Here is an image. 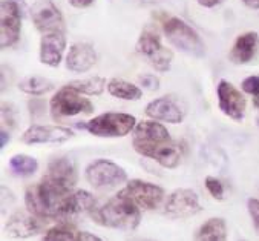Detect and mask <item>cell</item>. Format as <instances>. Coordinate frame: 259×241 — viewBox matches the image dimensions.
I'll return each instance as SVG.
<instances>
[{"label": "cell", "instance_id": "cell-19", "mask_svg": "<svg viewBox=\"0 0 259 241\" xmlns=\"http://www.w3.org/2000/svg\"><path fill=\"white\" fill-rule=\"evenodd\" d=\"M146 115L155 122H167V123H181L183 111L172 97H160L152 100L146 106Z\"/></svg>", "mask_w": 259, "mask_h": 241}, {"label": "cell", "instance_id": "cell-3", "mask_svg": "<svg viewBox=\"0 0 259 241\" xmlns=\"http://www.w3.org/2000/svg\"><path fill=\"white\" fill-rule=\"evenodd\" d=\"M91 218L97 224L105 227L134 230L140 224L141 214L138 206H135L127 198L117 195L101 208H95L91 214Z\"/></svg>", "mask_w": 259, "mask_h": 241}, {"label": "cell", "instance_id": "cell-26", "mask_svg": "<svg viewBox=\"0 0 259 241\" xmlns=\"http://www.w3.org/2000/svg\"><path fill=\"white\" fill-rule=\"evenodd\" d=\"M71 88L86 95H100L106 88V80L103 77H91L86 80H72L68 83Z\"/></svg>", "mask_w": 259, "mask_h": 241}, {"label": "cell", "instance_id": "cell-23", "mask_svg": "<svg viewBox=\"0 0 259 241\" xmlns=\"http://www.w3.org/2000/svg\"><path fill=\"white\" fill-rule=\"evenodd\" d=\"M108 91L111 95L121 100H140L143 95L141 89L137 85L121 78H112L108 83Z\"/></svg>", "mask_w": 259, "mask_h": 241}, {"label": "cell", "instance_id": "cell-14", "mask_svg": "<svg viewBox=\"0 0 259 241\" xmlns=\"http://www.w3.org/2000/svg\"><path fill=\"white\" fill-rule=\"evenodd\" d=\"M164 212L172 218H187L198 212H201V205L198 195L192 189H177L174 190L167 203L164 206Z\"/></svg>", "mask_w": 259, "mask_h": 241}, {"label": "cell", "instance_id": "cell-24", "mask_svg": "<svg viewBox=\"0 0 259 241\" xmlns=\"http://www.w3.org/2000/svg\"><path fill=\"white\" fill-rule=\"evenodd\" d=\"M41 241H83L81 232H78L69 223H60L54 227H51Z\"/></svg>", "mask_w": 259, "mask_h": 241}, {"label": "cell", "instance_id": "cell-35", "mask_svg": "<svg viewBox=\"0 0 259 241\" xmlns=\"http://www.w3.org/2000/svg\"><path fill=\"white\" fill-rule=\"evenodd\" d=\"M81 238H83V241H103L101 238H98L89 232H81Z\"/></svg>", "mask_w": 259, "mask_h": 241}, {"label": "cell", "instance_id": "cell-12", "mask_svg": "<svg viewBox=\"0 0 259 241\" xmlns=\"http://www.w3.org/2000/svg\"><path fill=\"white\" fill-rule=\"evenodd\" d=\"M217 94L221 112L235 122H242L247 109V102L244 95L227 80H221L218 83Z\"/></svg>", "mask_w": 259, "mask_h": 241}, {"label": "cell", "instance_id": "cell-18", "mask_svg": "<svg viewBox=\"0 0 259 241\" xmlns=\"http://www.w3.org/2000/svg\"><path fill=\"white\" fill-rule=\"evenodd\" d=\"M66 48V37L62 32L45 34L40 42V62L51 68L60 65Z\"/></svg>", "mask_w": 259, "mask_h": 241}, {"label": "cell", "instance_id": "cell-1", "mask_svg": "<svg viewBox=\"0 0 259 241\" xmlns=\"http://www.w3.org/2000/svg\"><path fill=\"white\" fill-rule=\"evenodd\" d=\"M132 144L140 155L155 160L163 168L174 169L183 158L181 146L170 138L167 128L155 120L135 125Z\"/></svg>", "mask_w": 259, "mask_h": 241}, {"label": "cell", "instance_id": "cell-31", "mask_svg": "<svg viewBox=\"0 0 259 241\" xmlns=\"http://www.w3.org/2000/svg\"><path fill=\"white\" fill-rule=\"evenodd\" d=\"M140 83L143 85V88H146V89H149V91H157L158 88H160V80L155 77V75H152V74H149V75H141L140 77Z\"/></svg>", "mask_w": 259, "mask_h": 241}, {"label": "cell", "instance_id": "cell-5", "mask_svg": "<svg viewBox=\"0 0 259 241\" xmlns=\"http://www.w3.org/2000/svg\"><path fill=\"white\" fill-rule=\"evenodd\" d=\"M135 117L123 112H106L86 123H77V128L86 129L95 137H126L135 128Z\"/></svg>", "mask_w": 259, "mask_h": 241}, {"label": "cell", "instance_id": "cell-36", "mask_svg": "<svg viewBox=\"0 0 259 241\" xmlns=\"http://www.w3.org/2000/svg\"><path fill=\"white\" fill-rule=\"evenodd\" d=\"M0 137H2V141H0V148H5L7 143L10 141V135H8L7 131H2V132H0Z\"/></svg>", "mask_w": 259, "mask_h": 241}, {"label": "cell", "instance_id": "cell-37", "mask_svg": "<svg viewBox=\"0 0 259 241\" xmlns=\"http://www.w3.org/2000/svg\"><path fill=\"white\" fill-rule=\"evenodd\" d=\"M242 2H244L248 8L259 10V0H242Z\"/></svg>", "mask_w": 259, "mask_h": 241}, {"label": "cell", "instance_id": "cell-27", "mask_svg": "<svg viewBox=\"0 0 259 241\" xmlns=\"http://www.w3.org/2000/svg\"><path fill=\"white\" fill-rule=\"evenodd\" d=\"M10 169L17 174V175H22V177H26V175H32L37 172L38 169V163L35 158L29 157V155H14L11 157L10 160Z\"/></svg>", "mask_w": 259, "mask_h": 241}, {"label": "cell", "instance_id": "cell-30", "mask_svg": "<svg viewBox=\"0 0 259 241\" xmlns=\"http://www.w3.org/2000/svg\"><path fill=\"white\" fill-rule=\"evenodd\" d=\"M247 208H248V212H250V217H251V220H253L254 227L259 230V200L250 198Z\"/></svg>", "mask_w": 259, "mask_h": 241}, {"label": "cell", "instance_id": "cell-11", "mask_svg": "<svg viewBox=\"0 0 259 241\" xmlns=\"http://www.w3.org/2000/svg\"><path fill=\"white\" fill-rule=\"evenodd\" d=\"M31 19L43 35L53 32L65 34L63 16L53 0H35L31 8Z\"/></svg>", "mask_w": 259, "mask_h": 241}, {"label": "cell", "instance_id": "cell-38", "mask_svg": "<svg viewBox=\"0 0 259 241\" xmlns=\"http://www.w3.org/2000/svg\"><path fill=\"white\" fill-rule=\"evenodd\" d=\"M253 105L259 109V95H257V97H253Z\"/></svg>", "mask_w": 259, "mask_h": 241}, {"label": "cell", "instance_id": "cell-40", "mask_svg": "<svg viewBox=\"0 0 259 241\" xmlns=\"http://www.w3.org/2000/svg\"><path fill=\"white\" fill-rule=\"evenodd\" d=\"M257 123H259V120H257Z\"/></svg>", "mask_w": 259, "mask_h": 241}, {"label": "cell", "instance_id": "cell-33", "mask_svg": "<svg viewBox=\"0 0 259 241\" xmlns=\"http://www.w3.org/2000/svg\"><path fill=\"white\" fill-rule=\"evenodd\" d=\"M68 2L75 8H88L94 0H68Z\"/></svg>", "mask_w": 259, "mask_h": 241}, {"label": "cell", "instance_id": "cell-4", "mask_svg": "<svg viewBox=\"0 0 259 241\" xmlns=\"http://www.w3.org/2000/svg\"><path fill=\"white\" fill-rule=\"evenodd\" d=\"M163 29L169 42L180 51L201 57L205 53V46L198 32L178 17H166L163 20Z\"/></svg>", "mask_w": 259, "mask_h": 241}, {"label": "cell", "instance_id": "cell-8", "mask_svg": "<svg viewBox=\"0 0 259 241\" xmlns=\"http://www.w3.org/2000/svg\"><path fill=\"white\" fill-rule=\"evenodd\" d=\"M118 195L127 198L140 209L152 211V209H157L161 205L164 198V190L160 186L149 183V181L131 180L126 184V187L118 192Z\"/></svg>", "mask_w": 259, "mask_h": 241}, {"label": "cell", "instance_id": "cell-20", "mask_svg": "<svg viewBox=\"0 0 259 241\" xmlns=\"http://www.w3.org/2000/svg\"><path fill=\"white\" fill-rule=\"evenodd\" d=\"M97 62V54L92 45L78 42L69 48L66 56V68L72 72H86Z\"/></svg>", "mask_w": 259, "mask_h": 241}, {"label": "cell", "instance_id": "cell-6", "mask_svg": "<svg viewBox=\"0 0 259 241\" xmlns=\"http://www.w3.org/2000/svg\"><path fill=\"white\" fill-rule=\"evenodd\" d=\"M49 111L54 120L63 117H74L77 114H91L94 111L92 103L81 97V94L69 85L60 88L49 102Z\"/></svg>", "mask_w": 259, "mask_h": 241}, {"label": "cell", "instance_id": "cell-28", "mask_svg": "<svg viewBox=\"0 0 259 241\" xmlns=\"http://www.w3.org/2000/svg\"><path fill=\"white\" fill-rule=\"evenodd\" d=\"M205 187L210 192V195L215 200H224V187H223V183L220 180H217L215 177H207L205 178Z\"/></svg>", "mask_w": 259, "mask_h": 241}, {"label": "cell", "instance_id": "cell-34", "mask_svg": "<svg viewBox=\"0 0 259 241\" xmlns=\"http://www.w3.org/2000/svg\"><path fill=\"white\" fill-rule=\"evenodd\" d=\"M223 0H198V4L201 7H205V8H213L217 5H220Z\"/></svg>", "mask_w": 259, "mask_h": 241}, {"label": "cell", "instance_id": "cell-21", "mask_svg": "<svg viewBox=\"0 0 259 241\" xmlns=\"http://www.w3.org/2000/svg\"><path fill=\"white\" fill-rule=\"evenodd\" d=\"M259 48V37L256 32H245L239 35L229 54V59L235 65L248 63L254 56Z\"/></svg>", "mask_w": 259, "mask_h": 241}, {"label": "cell", "instance_id": "cell-25", "mask_svg": "<svg viewBox=\"0 0 259 241\" xmlns=\"http://www.w3.org/2000/svg\"><path fill=\"white\" fill-rule=\"evenodd\" d=\"M19 88H20V91H23L29 95L38 97V95H45L46 92L53 91L54 83L48 78H43V77H29V78L22 80Z\"/></svg>", "mask_w": 259, "mask_h": 241}, {"label": "cell", "instance_id": "cell-16", "mask_svg": "<svg viewBox=\"0 0 259 241\" xmlns=\"http://www.w3.org/2000/svg\"><path fill=\"white\" fill-rule=\"evenodd\" d=\"M45 227V220L35 217L29 211H17L13 214L5 226L7 233L13 238H29L40 233Z\"/></svg>", "mask_w": 259, "mask_h": 241}, {"label": "cell", "instance_id": "cell-7", "mask_svg": "<svg viewBox=\"0 0 259 241\" xmlns=\"http://www.w3.org/2000/svg\"><path fill=\"white\" fill-rule=\"evenodd\" d=\"M135 50L140 56H143L152 68L160 72H167L172 66L174 53L166 48L160 37L153 32L144 31L137 40Z\"/></svg>", "mask_w": 259, "mask_h": 241}, {"label": "cell", "instance_id": "cell-22", "mask_svg": "<svg viewBox=\"0 0 259 241\" xmlns=\"http://www.w3.org/2000/svg\"><path fill=\"white\" fill-rule=\"evenodd\" d=\"M195 241H227V226L223 218L207 220L195 233Z\"/></svg>", "mask_w": 259, "mask_h": 241}, {"label": "cell", "instance_id": "cell-17", "mask_svg": "<svg viewBox=\"0 0 259 241\" xmlns=\"http://www.w3.org/2000/svg\"><path fill=\"white\" fill-rule=\"evenodd\" d=\"M45 178L68 190H72L74 186L77 184V169H75L74 162L66 157L51 160L48 165Z\"/></svg>", "mask_w": 259, "mask_h": 241}, {"label": "cell", "instance_id": "cell-10", "mask_svg": "<svg viewBox=\"0 0 259 241\" xmlns=\"http://www.w3.org/2000/svg\"><path fill=\"white\" fill-rule=\"evenodd\" d=\"M22 7L19 0H2L0 4V46L10 48L17 43L22 29Z\"/></svg>", "mask_w": 259, "mask_h": 241}, {"label": "cell", "instance_id": "cell-9", "mask_svg": "<svg viewBox=\"0 0 259 241\" xmlns=\"http://www.w3.org/2000/svg\"><path fill=\"white\" fill-rule=\"evenodd\" d=\"M86 180L94 189H112L127 180L126 171L114 162L95 160L86 168Z\"/></svg>", "mask_w": 259, "mask_h": 241}, {"label": "cell", "instance_id": "cell-29", "mask_svg": "<svg viewBox=\"0 0 259 241\" xmlns=\"http://www.w3.org/2000/svg\"><path fill=\"white\" fill-rule=\"evenodd\" d=\"M241 88H242L244 92L253 95V97H257V95H259V77H256V75L247 77V78L242 82Z\"/></svg>", "mask_w": 259, "mask_h": 241}, {"label": "cell", "instance_id": "cell-39", "mask_svg": "<svg viewBox=\"0 0 259 241\" xmlns=\"http://www.w3.org/2000/svg\"><path fill=\"white\" fill-rule=\"evenodd\" d=\"M146 241H150V239H146Z\"/></svg>", "mask_w": 259, "mask_h": 241}, {"label": "cell", "instance_id": "cell-32", "mask_svg": "<svg viewBox=\"0 0 259 241\" xmlns=\"http://www.w3.org/2000/svg\"><path fill=\"white\" fill-rule=\"evenodd\" d=\"M29 108H31V112L32 114H43L45 112V103L41 100H32L29 102Z\"/></svg>", "mask_w": 259, "mask_h": 241}, {"label": "cell", "instance_id": "cell-2", "mask_svg": "<svg viewBox=\"0 0 259 241\" xmlns=\"http://www.w3.org/2000/svg\"><path fill=\"white\" fill-rule=\"evenodd\" d=\"M72 190H68L43 177L37 184H32L26 189L25 203L31 214L41 220H59L60 209L63 202Z\"/></svg>", "mask_w": 259, "mask_h": 241}, {"label": "cell", "instance_id": "cell-13", "mask_svg": "<svg viewBox=\"0 0 259 241\" xmlns=\"http://www.w3.org/2000/svg\"><path fill=\"white\" fill-rule=\"evenodd\" d=\"M74 137V132L69 128L57 126V125H32L29 126L23 135L22 141L26 144H43V143H65Z\"/></svg>", "mask_w": 259, "mask_h": 241}, {"label": "cell", "instance_id": "cell-15", "mask_svg": "<svg viewBox=\"0 0 259 241\" xmlns=\"http://www.w3.org/2000/svg\"><path fill=\"white\" fill-rule=\"evenodd\" d=\"M95 209V200L88 190H75L66 197L59 214L60 223H69L81 215H91Z\"/></svg>", "mask_w": 259, "mask_h": 241}]
</instances>
